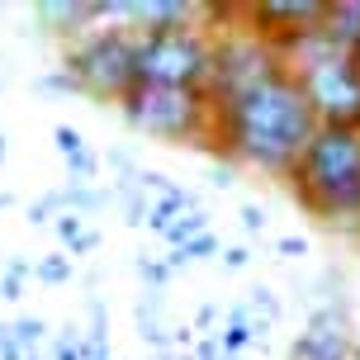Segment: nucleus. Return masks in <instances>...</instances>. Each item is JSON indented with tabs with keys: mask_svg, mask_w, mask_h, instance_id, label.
<instances>
[{
	"mask_svg": "<svg viewBox=\"0 0 360 360\" xmlns=\"http://www.w3.org/2000/svg\"><path fill=\"white\" fill-rule=\"evenodd\" d=\"M24 360H48V356H43V351H34V356H24Z\"/></svg>",
	"mask_w": 360,
	"mask_h": 360,
	"instance_id": "38",
	"label": "nucleus"
},
{
	"mask_svg": "<svg viewBox=\"0 0 360 360\" xmlns=\"http://www.w3.org/2000/svg\"><path fill=\"white\" fill-rule=\"evenodd\" d=\"M209 185H214V190H233L237 185V166L228 162V157H218V162L209 166Z\"/></svg>",
	"mask_w": 360,
	"mask_h": 360,
	"instance_id": "25",
	"label": "nucleus"
},
{
	"mask_svg": "<svg viewBox=\"0 0 360 360\" xmlns=\"http://www.w3.org/2000/svg\"><path fill=\"white\" fill-rule=\"evenodd\" d=\"M0 86H5V81H0Z\"/></svg>",
	"mask_w": 360,
	"mask_h": 360,
	"instance_id": "42",
	"label": "nucleus"
},
{
	"mask_svg": "<svg viewBox=\"0 0 360 360\" xmlns=\"http://www.w3.org/2000/svg\"><path fill=\"white\" fill-rule=\"evenodd\" d=\"M289 190L299 209L318 218L323 228L360 237V133L356 128H323L308 138L299 162L289 171Z\"/></svg>",
	"mask_w": 360,
	"mask_h": 360,
	"instance_id": "2",
	"label": "nucleus"
},
{
	"mask_svg": "<svg viewBox=\"0 0 360 360\" xmlns=\"http://www.w3.org/2000/svg\"><path fill=\"white\" fill-rule=\"evenodd\" d=\"M53 233H57V242H62V247H72L76 237L86 233V218H76V214H57V218H53Z\"/></svg>",
	"mask_w": 360,
	"mask_h": 360,
	"instance_id": "24",
	"label": "nucleus"
},
{
	"mask_svg": "<svg viewBox=\"0 0 360 360\" xmlns=\"http://www.w3.org/2000/svg\"><path fill=\"white\" fill-rule=\"evenodd\" d=\"M275 252L285 256V261H294V256H308V242H304V237H280Z\"/></svg>",
	"mask_w": 360,
	"mask_h": 360,
	"instance_id": "31",
	"label": "nucleus"
},
{
	"mask_svg": "<svg viewBox=\"0 0 360 360\" xmlns=\"http://www.w3.org/2000/svg\"><path fill=\"white\" fill-rule=\"evenodd\" d=\"M133 270H138V280H143L147 289H166L171 285V270H166V261H157V256H138Z\"/></svg>",
	"mask_w": 360,
	"mask_h": 360,
	"instance_id": "21",
	"label": "nucleus"
},
{
	"mask_svg": "<svg viewBox=\"0 0 360 360\" xmlns=\"http://www.w3.org/2000/svg\"><path fill=\"white\" fill-rule=\"evenodd\" d=\"M218 252H223V242H218V237H214V228H209V233L190 237L185 247H176V252L166 256V270L176 275V270H185V266H199V261H214Z\"/></svg>",
	"mask_w": 360,
	"mask_h": 360,
	"instance_id": "13",
	"label": "nucleus"
},
{
	"mask_svg": "<svg viewBox=\"0 0 360 360\" xmlns=\"http://www.w3.org/2000/svg\"><path fill=\"white\" fill-rule=\"evenodd\" d=\"M119 119L143 138L162 143H190L223 157L214 138V105L204 90H176V86H133L119 100Z\"/></svg>",
	"mask_w": 360,
	"mask_h": 360,
	"instance_id": "3",
	"label": "nucleus"
},
{
	"mask_svg": "<svg viewBox=\"0 0 360 360\" xmlns=\"http://www.w3.org/2000/svg\"><path fill=\"white\" fill-rule=\"evenodd\" d=\"M157 360H176V351H166V356H157Z\"/></svg>",
	"mask_w": 360,
	"mask_h": 360,
	"instance_id": "39",
	"label": "nucleus"
},
{
	"mask_svg": "<svg viewBox=\"0 0 360 360\" xmlns=\"http://www.w3.org/2000/svg\"><path fill=\"white\" fill-rule=\"evenodd\" d=\"M190 360H223V351H218V332H209V337H195V346H190Z\"/></svg>",
	"mask_w": 360,
	"mask_h": 360,
	"instance_id": "27",
	"label": "nucleus"
},
{
	"mask_svg": "<svg viewBox=\"0 0 360 360\" xmlns=\"http://www.w3.org/2000/svg\"><path fill=\"white\" fill-rule=\"evenodd\" d=\"M195 209H204V204H199V195L171 180L162 195L147 204V223H143V228H147V233H166V228H171L180 214H195Z\"/></svg>",
	"mask_w": 360,
	"mask_h": 360,
	"instance_id": "11",
	"label": "nucleus"
},
{
	"mask_svg": "<svg viewBox=\"0 0 360 360\" xmlns=\"http://www.w3.org/2000/svg\"><path fill=\"white\" fill-rule=\"evenodd\" d=\"M209 53H214V43L199 29L133 34V86L204 90L209 86Z\"/></svg>",
	"mask_w": 360,
	"mask_h": 360,
	"instance_id": "5",
	"label": "nucleus"
},
{
	"mask_svg": "<svg viewBox=\"0 0 360 360\" xmlns=\"http://www.w3.org/2000/svg\"><path fill=\"white\" fill-rule=\"evenodd\" d=\"M43 337H48V323H43V318H15V323H10V342L19 346V351H24V356H34L38 346H43Z\"/></svg>",
	"mask_w": 360,
	"mask_h": 360,
	"instance_id": "16",
	"label": "nucleus"
},
{
	"mask_svg": "<svg viewBox=\"0 0 360 360\" xmlns=\"http://www.w3.org/2000/svg\"><path fill=\"white\" fill-rule=\"evenodd\" d=\"M5 152H10V147H5V133H0V162H5Z\"/></svg>",
	"mask_w": 360,
	"mask_h": 360,
	"instance_id": "36",
	"label": "nucleus"
},
{
	"mask_svg": "<svg viewBox=\"0 0 360 360\" xmlns=\"http://www.w3.org/2000/svg\"><path fill=\"white\" fill-rule=\"evenodd\" d=\"M62 214V190H43V195L29 204V223L34 228H43V223H53V218Z\"/></svg>",
	"mask_w": 360,
	"mask_h": 360,
	"instance_id": "20",
	"label": "nucleus"
},
{
	"mask_svg": "<svg viewBox=\"0 0 360 360\" xmlns=\"http://www.w3.org/2000/svg\"><path fill=\"white\" fill-rule=\"evenodd\" d=\"M351 360H360V342H356V346H351Z\"/></svg>",
	"mask_w": 360,
	"mask_h": 360,
	"instance_id": "37",
	"label": "nucleus"
},
{
	"mask_svg": "<svg viewBox=\"0 0 360 360\" xmlns=\"http://www.w3.org/2000/svg\"><path fill=\"white\" fill-rule=\"evenodd\" d=\"M323 15H327V0H256V5H242L237 29L275 48L285 38H299L308 29H318Z\"/></svg>",
	"mask_w": 360,
	"mask_h": 360,
	"instance_id": "8",
	"label": "nucleus"
},
{
	"mask_svg": "<svg viewBox=\"0 0 360 360\" xmlns=\"http://www.w3.org/2000/svg\"><path fill=\"white\" fill-rule=\"evenodd\" d=\"M209 228H214V223H209V209H195V214H180L176 223H171V228H166V242H171V252H176V247H185V242H190V237H199V233H209Z\"/></svg>",
	"mask_w": 360,
	"mask_h": 360,
	"instance_id": "15",
	"label": "nucleus"
},
{
	"mask_svg": "<svg viewBox=\"0 0 360 360\" xmlns=\"http://www.w3.org/2000/svg\"><path fill=\"white\" fill-rule=\"evenodd\" d=\"M95 247H100V228H86V233H81L72 247H67V256H90Z\"/></svg>",
	"mask_w": 360,
	"mask_h": 360,
	"instance_id": "29",
	"label": "nucleus"
},
{
	"mask_svg": "<svg viewBox=\"0 0 360 360\" xmlns=\"http://www.w3.org/2000/svg\"><path fill=\"white\" fill-rule=\"evenodd\" d=\"M242 308H247L252 318H261V323H270V327L280 323V313H285V308H280V299H275V294H270L266 285H252V289H247Z\"/></svg>",
	"mask_w": 360,
	"mask_h": 360,
	"instance_id": "18",
	"label": "nucleus"
},
{
	"mask_svg": "<svg viewBox=\"0 0 360 360\" xmlns=\"http://www.w3.org/2000/svg\"><path fill=\"white\" fill-rule=\"evenodd\" d=\"M0 299H5V304H19V299H24V285L10 280V275H0Z\"/></svg>",
	"mask_w": 360,
	"mask_h": 360,
	"instance_id": "33",
	"label": "nucleus"
},
{
	"mask_svg": "<svg viewBox=\"0 0 360 360\" xmlns=\"http://www.w3.org/2000/svg\"><path fill=\"white\" fill-rule=\"evenodd\" d=\"M214 323H218V304H204L195 313V332H204V337H209V327H214Z\"/></svg>",
	"mask_w": 360,
	"mask_h": 360,
	"instance_id": "32",
	"label": "nucleus"
},
{
	"mask_svg": "<svg viewBox=\"0 0 360 360\" xmlns=\"http://www.w3.org/2000/svg\"><path fill=\"white\" fill-rule=\"evenodd\" d=\"M5 332H10V323H0V337H5Z\"/></svg>",
	"mask_w": 360,
	"mask_h": 360,
	"instance_id": "40",
	"label": "nucleus"
},
{
	"mask_svg": "<svg viewBox=\"0 0 360 360\" xmlns=\"http://www.w3.org/2000/svg\"><path fill=\"white\" fill-rule=\"evenodd\" d=\"M53 143H57V152H62V162L76 157V152H86V138H81V128H72V124H57L53 128Z\"/></svg>",
	"mask_w": 360,
	"mask_h": 360,
	"instance_id": "23",
	"label": "nucleus"
},
{
	"mask_svg": "<svg viewBox=\"0 0 360 360\" xmlns=\"http://www.w3.org/2000/svg\"><path fill=\"white\" fill-rule=\"evenodd\" d=\"M109 195H114V204L124 209L128 228H143V223H147V204H152V195L138 190V176H133V180H114V185H109Z\"/></svg>",
	"mask_w": 360,
	"mask_h": 360,
	"instance_id": "14",
	"label": "nucleus"
},
{
	"mask_svg": "<svg viewBox=\"0 0 360 360\" xmlns=\"http://www.w3.org/2000/svg\"><path fill=\"white\" fill-rule=\"evenodd\" d=\"M299 86L308 95V109L323 128H356L360 133V62L346 57H327V62H308L294 67Z\"/></svg>",
	"mask_w": 360,
	"mask_h": 360,
	"instance_id": "6",
	"label": "nucleus"
},
{
	"mask_svg": "<svg viewBox=\"0 0 360 360\" xmlns=\"http://www.w3.org/2000/svg\"><path fill=\"white\" fill-rule=\"evenodd\" d=\"M351 294L308 308L304 332L289 342V360H351Z\"/></svg>",
	"mask_w": 360,
	"mask_h": 360,
	"instance_id": "7",
	"label": "nucleus"
},
{
	"mask_svg": "<svg viewBox=\"0 0 360 360\" xmlns=\"http://www.w3.org/2000/svg\"><path fill=\"white\" fill-rule=\"evenodd\" d=\"M34 90H43V95H81V90H76V81L62 72V67H57V72H43L34 81Z\"/></svg>",
	"mask_w": 360,
	"mask_h": 360,
	"instance_id": "22",
	"label": "nucleus"
},
{
	"mask_svg": "<svg viewBox=\"0 0 360 360\" xmlns=\"http://www.w3.org/2000/svg\"><path fill=\"white\" fill-rule=\"evenodd\" d=\"M0 360H24V351H19V346L10 342V332L0 337Z\"/></svg>",
	"mask_w": 360,
	"mask_h": 360,
	"instance_id": "34",
	"label": "nucleus"
},
{
	"mask_svg": "<svg viewBox=\"0 0 360 360\" xmlns=\"http://www.w3.org/2000/svg\"><path fill=\"white\" fill-rule=\"evenodd\" d=\"M100 360H114V356H100Z\"/></svg>",
	"mask_w": 360,
	"mask_h": 360,
	"instance_id": "41",
	"label": "nucleus"
},
{
	"mask_svg": "<svg viewBox=\"0 0 360 360\" xmlns=\"http://www.w3.org/2000/svg\"><path fill=\"white\" fill-rule=\"evenodd\" d=\"M237 218H242V228H247L252 237H256V233H266V223H270L261 204H242V214H237Z\"/></svg>",
	"mask_w": 360,
	"mask_h": 360,
	"instance_id": "26",
	"label": "nucleus"
},
{
	"mask_svg": "<svg viewBox=\"0 0 360 360\" xmlns=\"http://www.w3.org/2000/svg\"><path fill=\"white\" fill-rule=\"evenodd\" d=\"M57 190H62V214H76V218L100 214V209L114 204V195L100 190V185H57Z\"/></svg>",
	"mask_w": 360,
	"mask_h": 360,
	"instance_id": "12",
	"label": "nucleus"
},
{
	"mask_svg": "<svg viewBox=\"0 0 360 360\" xmlns=\"http://www.w3.org/2000/svg\"><path fill=\"white\" fill-rule=\"evenodd\" d=\"M327 48L346 62H360V0H327V15L318 24Z\"/></svg>",
	"mask_w": 360,
	"mask_h": 360,
	"instance_id": "10",
	"label": "nucleus"
},
{
	"mask_svg": "<svg viewBox=\"0 0 360 360\" xmlns=\"http://www.w3.org/2000/svg\"><path fill=\"white\" fill-rule=\"evenodd\" d=\"M105 19V0H38L29 5V38H67L76 43L81 34H90Z\"/></svg>",
	"mask_w": 360,
	"mask_h": 360,
	"instance_id": "9",
	"label": "nucleus"
},
{
	"mask_svg": "<svg viewBox=\"0 0 360 360\" xmlns=\"http://www.w3.org/2000/svg\"><path fill=\"white\" fill-rule=\"evenodd\" d=\"M62 72L76 81V90L95 105H119L133 90V29H90L76 43H67Z\"/></svg>",
	"mask_w": 360,
	"mask_h": 360,
	"instance_id": "4",
	"label": "nucleus"
},
{
	"mask_svg": "<svg viewBox=\"0 0 360 360\" xmlns=\"http://www.w3.org/2000/svg\"><path fill=\"white\" fill-rule=\"evenodd\" d=\"M100 157H95V152H76V157H67V185H95V176H100Z\"/></svg>",
	"mask_w": 360,
	"mask_h": 360,
	"instance_id": "19",
	"label": "nucleus"
},
{
	"mask_svg": "<svg viewBox=\"0 0 360 360\" xmlns=\"http://www.w3.org/2000/svg\"><path fill=\"white\" fill-rule=\"evenodd\" d=\"M218 261H223V270H247L252 266V252H247V247H223Z\"/></svg>",
	"mask_w": 360,
	"mask_h": 360,
	"instance_id": "28",
	"label": "nucleus"
},
{
	"mask_svg": "<svg viewBox=\"0 0 360 360\" xmlns=\"http://www.w3.org/2000/svg\"><path fill=\"white\" fill-rule=\"evenodd\" d=\"M313 133L318 119L289 67H275L270 76L214 105V138L223 157L233 166H256L266 176H289Z\"/></svg>",
	"mask_w": 360,
	"mask_h": 360,
	"instance_id": "1",
	"label": "nucleus"
},
{
	"mask_svg": "<svg viewBox=\"0 0 360 360\" xmlns=\"http://www.w3.org/2000/svg\"><path fill=\"white\" fill-rule=\"evenodd\" d=\"M34 280L38 285H72L76 261L72 256H43V261H34Z\"/></svg>",
	"mask_w": 360,
	"mask_h": 360,
	"instance_id": "17",
	"label": "nucleus"
},
{
	"mask_svg": "<svg viewBox=\"0 0 360 360\" xmlns=\"http://www.w3.org/2000/svg\"><path fill=\"white\" fill-rule=\"evenodd\" d=\"M10 204H15V195H10V190H0V214H5Z\"/></svg>",
	"mask_w": 360,
	"mask_h": 360,
	"instance_id": "35",
	"label": "nucleus"
},
{
	"mask_svg": "<svg viewBox=\"0 0 360 360\" xmlns=\"http://www.w3.org/2000/svg\"><path fill=\"white\" fill-rule=\"evenodd\" d=\"M0 275H10V280H19V285H24V280H29V275H34V261H29V256H10V261H5V270H0Z\"/></svg>",
	"mask_w": 360,
	"mask_h": 360,
	"instance_id": "30",
	"label": "nucleus"
}]
</instances>
